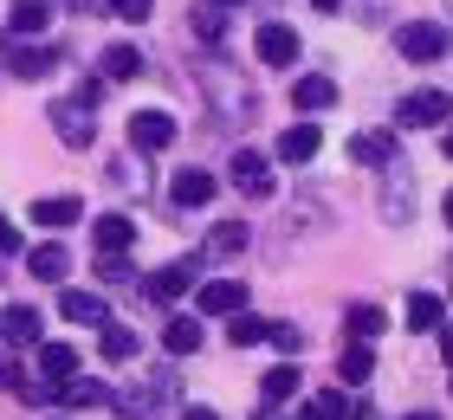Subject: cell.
Wrapping results in <instances>:
<instances>
[{"label": "cell", "mask_w": 453, "mask_h": 420, "mask_svg": "<svg viewBox=\"0 0 453 420\" xmlns=\"http://www.w3.org/2000/svg\"><path fill=\"white\" fill-rule=\"evenodd\" d=\"M395 52L408 58V65H434V58L447 52V27H434V19H408V27H395Z\"/></svg>", "instance_id": "1"}, {"label": "cell", "mask_w": 453, "mask_h": 420, "mask_svg": "<svg viewBox=\"0 0 453 420\" xmlns=\"http://www.w3.org/2000/svg\"><path fill=\"white\" fill-rule=\"evenodd\" d=\"M195 279H201V259H175V265H162V271H150V298L156 304H175V298H188L195 291Z\"/></svg>", "instance_id": "2"}, {"label": "cell", "mask_w": 453, "mask_h": 420, "mask_svg": "<svg viewBox=\"0 0 453 420\" xmlns=\"http://www.w3.org/2000/svg\"><path fill=\"white\" fill-rule=\"evenodd\" d=\"M169 142H175V117L169 111H136L130 117V149L156 156V149H169Z\"/></svg>", "instance_id": "3"}, {"label": "cell", "mask_w": 453, "mask_h": 420, "mask_svg": "<svg viewBox=\"0 0 453 420\" xmlns=\"http://www.w3.org/2000/svg\"><path fill=\"white\" fill-rule=\"evenodd\" d=\"M234 187L246 201H265V195H273V162H265L259 149H240L234 156Z\"/></svg>", "instance_id": "4"}, {"label": "cell", "mask_w": 453, "mask_h": 420, "mask_svg": "<svg viewBox=\"0 0 453 420\" xmlns=\"http://www.w3.org/2000/svg\"><path fill=\"white\" fill-rule=\"evenodd\" d=\"M0 336H7L13 349H33V343H46V317H39L33 304H13V310H0Z\"/></svg>", "instance_id": "5"}, {"label": "cell", "mask_w": 453, "mask_h": 420, "mask_svg": "<svg viewBox=\"0 0 453 420\" xmlns=\"http://www.w3.org/2000/svg\"><path fill=\"white\" fill-rule=\"evenodd\" d=\"M395 123H402V130H421V123H434V130H441V123H447V97H441V91L402 97V103H395Z\"/></svg>", "instance_id": "6"}, {"label": "cell", "mask_w": 453, "mask_h": 420, "mask_svg": "<svg viewBox=\"0 0 453 420\" xmlns=\"http://www.w3.org/2000/svg\"><path fill=\"white\" fill-rule=\"evenodd\" d=\"M349 162H357V168H388V162H395V136H388V130L349 136Z\"/></svg>", "instance_id": "7"}, {"label": "cell", "mask_w": 453, "mask_h": 420, "mask_svg": "<svg viewBox=\"0 0 453 420\" xmlns=\"http://www.w3.org/2000/svg\"><path fill=\"white\" fill-rule=\"evenodd\" d=\"M91 246H97V252H130V246H136V220H130V214H97Z\"/></svg>", "instance_id": "8"}, {"label": "cell", "mask_w": 453, "mask_h": 420, "mask_svg": "<svg viewBox=\"0 0 453 420\" xmlns=\"http://www.w3.org/2000/svg\"><path fill=\"white\" fill-rule=\"evenodd\" d=\"M318 149H324V130H318V123H311V117H304V123H292V130H285V136H279V156H285V162H298V168H304V162H311Z\"/></svg>", "instance_id": "9"}, {"label": "cell", "mask_w": 453, "mask_h": 420, "mask_svg": "<svg viewBox=\"0 0 453 420\" xmlns=\"http://www.w3.org/2000/svg\"><path fill=\"white\" fill-rule=\"evenodd\" d=\"M246 291L240 279H214V285H201V310H214V317H234V310H246Z\"/></svg>", "instance_id": "10"}, {"label": "cell", "mask_w": 453, "mask_h": 420, "mask_svg": "<svg viewBox=\"0 0 453 420\" xmlns=\"http://www.w3.org/2000/svg\"><path fill=\"white\" fill-rule=\"evenodd\" d=\"M0 52H7L13 78H52V65H58L52 46H0Z\"/></svg>", "instance_id": "11"}, {"label": "cell", "mask_w": 453, "mask_h": 420, "mask_svg": "<svg viewBox=\"0 0 453 420\" xmlns=\"http://www.w3.org/2000/svg\"><path fill=\"white\" fill-rule=\"evenodd\" d=\"M253 52L265 58V65H292V58H298V33L292 27H259Z\"/></svg>", "instance_id": "12"}, {"label": "cell", "mask_w": 453, "mask_h": 420, "mask_svg": "<svg viewBox=\"0 0 453 420\" xmlns=\"http://www.w3.org/2000/svg\"><path fill=\"white\" fill-rule=\"evenodd\" d=\"M169 195H175V207H208L214 201V175L208 168H181V175L169 181Z\"/></svg>", "instance_id": "13"}, {"label": "cell", "mask_w": 453, "mask_h": 420, "mask_svg": "<svg viewBox=\"0 0 453 420\" xmlns=\"http://www.w3.org/2000/svg\"><path fill=\"white\" fill-rule=\"evenodd\" d=\"M27 271H33V279H46V285H58V279L72 271V252L52 246V240H39V246L27 252Z\"/></svg>", "instance_id": "14"}, {"label": "cell", "mask_w": 453, "mask_h": 420, "mask_svg": "<svg viewBox=\"0 0 453 420\" xmlns=\"http://www.w3.org/2000/svg\"><path fill=\"white\" fill-rule=\"evenodd\" d=\"M58 317H65V324H85V330H97V324L111 317V310H104V298H91V291H65V298H58Z\"/></svg>", "instance_id": "15"}, {"label": "cell", "mask_w": 453, "mask_h": 420, "mask_svg": "<svg viewBox=\"0 0 453 420\" xmlns=\"http://www.w3.org/2000/svg\"><path fill=\"white\" fill-rule=\"evenodd\" d=\"M292 103H298L304 117H318V111H331V103H337V84L311 72V78H298V84H292Z\"/></svg>", "instance_id": "16"}, {"label": "cell", "mask_w": 453, "mask_h": 420, "mask_svg": "<svg viewBox=\"0 0 453 420\" xmlns=\"http://www.w3.org/2000/svg\"><path fill=\"white\" fill-rule=\"evenodd\" d=\"M58 401H65V408H104L111 388L91 382V375H65V382H58Z\"/></svg>", "instance_id": "17"}, {"label": "cell", "mask_w": 453, "mask_h": 420, "mask_svg": "<svg viewBox=\"0 0 453 420\" xmlns=\"http://www.w3.org/2000/svg\"><path fill=\"white\" fill-rule=\"evenodd\" d=\"M7 27L19 39H33V33H46L52 27V0H13V13H7Z\"/></svg>", "instance_id": "18"}, {"label": "cell", "mask_w": 453, "mask_h": 420, "mask_svg": "<svg viewBox=\"0 0 453 420\" xmlns=\"http://www.w3.org/2000/svg\"><path fill=\"white\" fill-rule=\"evenodd\" d=\"M39 375L58 388L65 375H78V349H72V343H39Z\"/></svg>", "instance_id": "19"}, {"label": "cell", "mask_w": 453, "mask_h": 420, "mask_svg": "<svg viewBox=\"0 0 453 420\" xmlns=\"http://www.w3.org/2000/svg\"><path fill=\"white\" fill-rule=\"evenodd\" d=\"M162 349L169 355H195L201 349V317H169L162 324Z\"/></svg>", "instance_id": "20"}, {"label": "cell", "mask_w": 453, "mask_h": 420, "mask_svg": "<svg viewBox=\"0 0 453 420\" xmlns=\"http://www.w3.org/2000/svg\"><path fill=\"white\" fill-rule=\"evenodd\" d=\"M298 382H304V369H298V363H279V369H265V382H259L265 408H279L285 394H298Z\"/></svg>", "instance_id": "21"}, {"label": "cell", "mask_w": 453, "mask_h": 420, "mask_svg": "<svg viewBox=\"0 0 453 420\" xmlns=\"http://www.w3.org/2000/svg\"><path fill=\"white\" fill-rule=\"evenodd\" d=\"M343 330L357 336V343H369V336L388 330V310H376V304H349V310H343Z\"/></svg>", "instance_id": "22"}, {"label": "cell", "mask_w": 453, "mask_h": 420, "mask_svg": "<svg viewBox=\"0 0 453 420\" xmlns=\"http://www.w3.org/2000/svg\"><path fill=\"white\" fill-rule=\"evenodd\" d=\"M337 375L349 388H363L369 375H376V355H369V343H357V336H349V349H343V363H337Z\"/></svg>", "instance_id": "23"}, {"label": "cell", "mask_w": 453, "mask_h": 420, "mask_svg": "<svg viewBox=\"0 0 453 420\" xmlns=\"http://www.w3.org/2000/svg\"><path fill=\"white\" fill-rule=\"evenodd\" d=\"M142 72V52L130 46V39H117V46H104V78L123 84V78H136Z\"/></svg>", "instance_id": "24"}, {"label": "cell", "mask_w": 453, "mask_h": 420, "mask_svg": "<svg viewBox=\"0 0 453 420\" xmlns=\"http://www.w3.org/2000/svg\"><path fill=\"white\" fill-rule=\"evenodd\" d=\"M78 214H85V201H78V195H52V201H39V207H33V220H39V226H72Z\"/></svg>", "instance_id": "25"}, {"label": "cell", "mask_w": 453, "mask_h": 420, "mask_svg": "<svg viewBox=\"0 0 453 420\" xmlns=\"http://www.w3.org/2000/svg\"><path fill=\"white\" fill-rule=\"evenodd\" d=\"M52 123H58V136H65V142H72V149H85V142L97 136V130H91V123H85V117H78V103H52Z\"/></svg>", "instance_id": "26"}, {"label": "cell", "mask_w": 453, "mask_h": 420, "mask_svg": "<svg viewBox=\"0 0 453 420\" xmlns=\"http://www.w3.org/2000/svg\"><path fill=\"white\" fill-rule=\"evenodd\" d=\"M97 349H104L111 363H130V355H136V336L123 330V324H97Z\"/></svg>", "instance_id": "27"}, {"label": "cell", "mask_w": 453, "mask_h": 420, "mask_svg": "<svg viewBox=\"0 0 453 420\" xmlns=\"http://www.w3.org/2000/svg\"><path fill=\"white\" fill-rule=\"evenodd\" d=\"M441 298H434V291H415V298H408V330H434L441 324Z\"/></svg>", "instance_id": "28"}, {"label": "cell", "mask_w": 453, "mask_h": 420, "mask_svg": "<svg viewBox=\"0 0 453 420\" xmlns=\"http://www.w3.org/2000/svg\"><path fill=\"white\" fill-rule=\"evenodd\" d=\"M226 343H234V349L265 343V317H246V310H234V324H226Z\"/></svg>", "instance_id": "29"}, {"label": "cell", "mask_w": 453, "mask_h": 420, "mask_svg": "<svg viewBox=\"0 0 453 420\" xmlns=\"http://www.w3.org/2000/svg\"><path fill=\"white\" fill-rule=\"evenodd\" d=\"M246 240H253V233H246L240 220H220L214 233H208V246H214V252H246Z\"/></svg>", "instance_id": "30"}, {"label": "cell", "mask_w": 453, "mask_h": 420, "mask_svg": "<svg viewBox=\"0 0 453 420\" xmlns=\"http://www.w3.org/2000/svg\"><path fill=\"white\" fill-rule=\"evenodd\" d=\"M311 408H318V420H349V401H343L337 388H324V394H318Z\"/></svg>", "instance_id": "31"}, {"label": "cell", "mask_w": 453, "mask_h": 420, "mask_svg": "<svg viewBox=\"0 0 453 420\" xmlns=\"http://www.w3.org/2000/svg\"><path fill=\"white\" fill-rule=\"evenodd\" d=\"M188 27H195V39H220V7H195Z\"/></svg>", "instance_id": "32"}, {"label": "cell", "mask_w": 453, "mask_h": 420, "mask_svg": "<svg viewBox=\"0 0 453 420\" xmlns=\"http://www.w3.org/2000/svg\"><path fill=\"white\" fill-rule=\"evenodd\" d=\"M72 103H85V111H97V103H104V78H85L78 84V97Z\"/></svg>", "instance_id": "33"}, {"label": "cell", "mask_w": 453, "mask_h": 420, "mask_svg": "<svg viewBox=\"0 0 453 420\" xmlns=\"http://www.w3.org/2000/svg\"><path fill=\"white\" fill-rule=\"evenodd\" d=\"M265 336H273V343H279V349H285V355H292V349H304V336H298V330H292V324H279V330H265Z\"/></svg>", "instance_id": "34"}, {"label": "cell", "mask_w": 453, "mask_h": 420, "mask_svg": "<svg viewBox=\"0 0 453 420\" xmlns=\"http://www.w3.org/2000/svg\"><path fill=\"white\" fill-rule=\"evenodd\" d=\"M117 13H123V19H150L156 0H117Z\"/></svg>", "instance_id": "35"}, {"label": "cell", "mask_w": 453, "mask_h": 420, "mask_svg": "<svg viewBox=\"0 0 453 420\" xmlns=\"http://www.w3.org/2000/svg\"><path fill=\"white\" fill-rule=\"evenodd\" d=\"M19 246V233H13V220H0V252H13Z\"/></svg>", "instance_id": "36"}, {"label": "cell", "mask_w": 453, "mask_h": 420, "mask_svg": "<svg viewBox=\"0 0 453 420\" xmlns=\"http://www.w3.org/2000/svg\"><path fill=\"white\" fill-rule=\"evenodd\" d=\"M13 382H19V369L7 363V355H0V388H13Z\"/></svg>", "instance_id": "37"}, {"label": "cell", "mask_w": 453, "mask_h": 420, "mask_svg": "<svg viewBox=\"0 0 453 420\" xmlns=\"http://www.w3.org/2000/svg\"><path fill=\"white\" fill-rule=\"evenodd\" d=\"M181 420H220L214 408H188V414H181Z\"/></svg>", "instance_id": "38"}, {"label": "cell", "mask_w": 453, "mask_h": 420, "mask_svg": "<svg viewBox=\"0 0 453 420\" xmlns=\"http://www.w3.org/2000/svg\"><path fill=\"white\" fill-rule=\"evenodd\" d=\"M311 7H318V13H337V7H343V0H311Z\"/></svg>", "instance_id": "39"}, {"label": "cell", "mask_w": 453, "mask_h": 420, "mask_svg": "<svg viewBox=\"0 0 453 420\" xmlns=\"http://www.w3.org/2000/svg\"><path fill=\"white\" fill-rule=\"evenodd\" d=\"M208 7H246V0H208Z\"/></svg>", "instance_id": "40"}, {"label": "cell", "mask_w": 453, "mask_h": 420, "mask_svg": "<svg viewBox=\"0 0 453 420\" xmlns=\"http://www.w3.org/2000/svg\"><path fill=\"white\" fill-rule=\"evenodd\" d=\"M402 420H441V414H402Z\"/></svg>", "instance_id": "41"}]
</instances>
